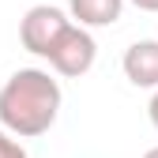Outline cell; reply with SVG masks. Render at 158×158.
Listing matches in <instances>:
<instances>
[{
  "mask_svg": "<svg viewBox=\"0 0 158 158\" xmlns=\"http://www.w3.org/2000/svg\"><path fill=\"white\" fill-rule=\"evenodd\" d=\"M124 75L132 87H143V90H158V42L154 38H143V42H132L124 49V60H121Z\"/></svg>",
  "mask_w": 158,
  "mask_h": 158,
  "instance_id": "cell-4",
  "label": "cell"
},
{
  "mask_svg": "<svg viewBox=\"0 0 158 158\" xmlns=\"http://www.w3.org/2000/svg\"><path fill=\"white\" fill-rule=\"evenodd\" d=\"M0 158H27V147L19 143V135L8 132L4 124H0Z\"/></svg>",
  "mask_w": 158,
  "mask_h": 158,
  "instance_id": "cell-6",
  "label": "cell"
},
{
  "mask_svg": "<svg viewBox=\"0 0 158 158\" xmlns=\"http://www.w3.org/2000/svg\"><path fill=\"white\" fill-rule=\"evenodd\" d=\"M124 11V0H68V15L79 27H113Z\"/></svg>",
  "mask_w": 158,
  "mask_h": 158,
  "instance_id": "cell-5",
  "label": "cell"
},
{
  "mask_svg": "<svg viewBox=\"0 0 158 158\" xmlns=\"http://www.w3.org/2000/svg\"><path fill=\"white\" fill-rule=\"evenodd\" d=\"M128 4H135L139 11H158V0H128Z\"/></svg>",
  "mask_w": 158,
  "mask_h": 158,
  "instance_id": "cell-8",
  "label": "cell"
},
{
  "mask_svg": "<svg viewBox=\"0 0 158 158\" xmlns=\"http://www.w3.org/2000/svg\"><path fill=\"white\" fill-rule=\"evenodd\" d=\"M60 83L42 68H19L0 87V124L19 139L45 135L60 117Z\"/></svg>",
  "mask_w": 158,
  "mask_h": 158,
  "instance_id": "cell-1",
  "label": "cell"
},
{
  "mask_svg": "<svg viewBox=\"0 0 158 158\" xmlns=\"http://www.w3.org/2000/svg\"><path fill=\"white\" fill-rule=\"evenodd\" d=\"M94 56H98V45H94V38H90V27L72 23V27L60 34V42L53 45V53L45 56V60L53 64L56 75L79 79V75H87V72L94 68Z\"/></svg>",
  "mask_w": 158,
  "mask_h": 158,
  "instance_id": "cell-3",
  "label": "cell"
},
{
  "mask_svg": "<svg viewBox=\"0 0 158 158\" xmlns=\"http://www.w3.org/2000/svg\"><path fill=\"white\" fill-rule=\"evenodd\" d=\"M143 158H158V147H151V151H147V154H143Z\"/></svg>",
  "mask_w": 158,
  "mask_h": 158,
  "instance_id": "cell-9",
  "label": "cell"
},
{
  "mask_svg": "<svg viewBox=\"0 0 158 158\" xmlns=\"http://www.w3.org/2000/svg\"><path fill=\"white\" fill-rule=\"evenodd\" d=\"M147 117H151V124L158 128V90L151 94V106H147Z\"/></svg>",
  "mask_w": 158,
  "mask_h": 158,
  "instance_id": "cell-7",
  "label": "cell"
},
{
  "mask_svg": "<svg viewBox=\"0 0 158 158\" xmlns=\"http://www.w3.org/2000/svg\"><path fill=\"white\" fill-rule=\"evenodd\" d=\"M75 23V19L60 8H53V4H34L27 15H23V23H19V42H23L27 53L34 56H45L53 53V45L60 42V34Z\"/></svg>",
  "mask_w": 158,
  "mask_h": 158,
  "instance_id": "cell-2",
  "label": "cell"
}]
</instances>
